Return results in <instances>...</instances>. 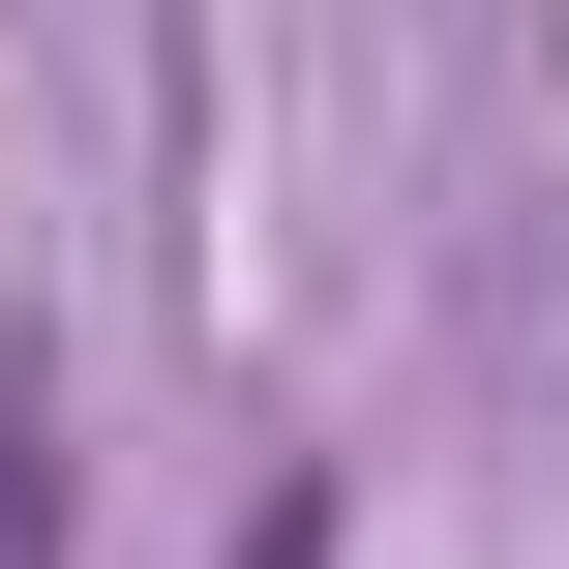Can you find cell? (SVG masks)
<instances>
[{
    "label": "cell",
    "mask_w": 569,
    "mask_h": 569,
    "mask_svg": "<svg viewBox=\"0 0 569 569\" xmlns=\"http://www.w3.org/2000/svg\"><path fill=\"white\" fill-rule=\"evenodd\" d=\"M0 540H60V390L0 360Z\"/></svg>",
    "instance_id": "1"
},
{
    "label": "cell",
    "mask_w": 569,
    "mask_h": 569,
    "mask_svg": "<svg viewBox=\"0 0 569 569\" xmlns=\"http://www.w3.org/2000/svg\"><path fill=\"white\" fill-rule=\"evenodd\" d=\"M240 569H330V510H270V540H240Z\"/></svg>",
    "instance_id": "2"
}]
</instances>
